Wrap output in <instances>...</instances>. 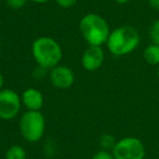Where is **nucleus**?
Returning a JSON list of instances; mask_svg holds the SVG:
<instances>
[{
  "mask_svg": "<svg viewBox=\"0 0 159 159\" xmlns=\"http://www.w3.org/2000/svg\"><path fill=\"white\" fill-rule=\"evenodd\" d=\"M22 105L26 108V110L40 111L44 106V95L37 89L29 87L21 94Z\"/></svg>",
  "mask_w": 159,
  "mask_h": 159,
  "instance_id": "9",
  "label": "nucleus"
},
{
  "mask_svg": "<svg viewBox=\"0 0 159 159\" xmlns=\"http://www.w3.org/2000/svg\"><path fill=\"white\" fill-rule=\"evenodd\" d=\"M91 159H115V158H113V155L110 150L100 149L97 152H95Z\"/></svg>",
  "mask_w": 159,
  "mask_h": 159,
  "instance_id": "15",
  "label": "nucleus"
},
{
  "mask_svg": "<svg viewBox=\"0 0 159 159\" xmlns=\"http://www.w3.org/2000/svg\"><path fill=\"white\" fill-rule=\"evenodd\" d=\"M30 0H6L7 6L12 10H20L29 2Z\"/></svg>",
  "mask_w": 159,
  "mask_h": 159,
  "instance_id": "14",
  "label": "nucleus"
},
{
  "mask_svg": "<svg viewBox=\"0 0 159 159\" xmlns=\"http://www.w3.org/2000/svg\"><path fill=\"white\" fill-rule=\"evenodd\" d=\"M55 1L59 7L64 8V9L72 8L77 3V0H55Z\"/></svg>",
  "mask_w": 159,
  "mask_h": 159,
  "instance_id": "16",
  "label": "nucleus"
},
{
  "mask_svg": "<svg viewBox=\"0 0 159 159\" xmlns=\"http://www.w3.org/2000/svg\"><path fill=\"white\" fill-rule=\"evenodd\" d=\"M32 56L39 68L50 70L60 64L62 59V48L53 38L40 36L32 44Z\"/></svg>",
  "mask_w": 159,
  "mask_h": 159,
  "instance_id": "3",
  "label": "nucleus"
},
{
  "mask_svg": "<svg viewBox=\"0 0 159 159\" xmlns=\"http://www.w3.org/2000/svg\"><path fill=\"white\" fill-rule=\"evenodd\" d=\"M116 139H113V136L109 134H104L102 137H100V147L102 149H105V150H112L113 146L116 144Z\"/></svg>",
  "mask_w": 159,
  "mask_h": 159,
  "instance_id": "13",
  "label": "nucleus"
},
{
  "mask_svg": "<svg viewBox=\"0 0 159 159\" xmlns=\"http://www.w3.org/2000/svg\"><path fill=\"white\" fill-rule=\"evenodd\" d=\"M46 120L40 111L26 110L19 119V131L29 143H37L44 137Z\"/></svg>",
  "mask_w": 159,
  "mask_h": 159,
  "instance_id": "4",
  "label": "nucleus"
},
{
  "mask_svg": "<svg viewBox=\"0 0 159 159\" xmlns=\"http://www.w3.org/2000/svg\"><path fill=\"white\" fill-rule=\"evenodd\" d=\"M0 49H1V36H0Z\"/></svg>",
  "mask_w": 159,
  "mask_h": 159,
  "instance_id": "22",
  "label": "nucleus"
},
{
  "mask_svg": "<svg viewBox=\"0 0 159 159\" xmlns=\"http://www.w3.org/2000/svg\"><path fill=\"white\" fill-rule=\"evenodd\" d=\"M6 159H26V152L21 145H12L6 152Z\"/></svg>",
  "mask_w": 159,
  "mask_h": 159,
  "instance_id": "11",
  "label": "nucleus"
},
{
  "mask_svg": "<svg viewBox=\"0 0 159 159\" xmlns=\"http://www.w3.org/2000/svg\"><path fill=\"white\" fill-rule=\"evenodd\" d=\"M143 58L149 66H159V46L155 44H150L144 49Z\"/></svg>",
  "mask_w": 159,
  "mask_h": 159,
  "instance_id": "10",
  "label": "nucleus"
},
{
  "mask_svg": "<svg viewBox=\"0 0 159 159\" xmlns=\"http://www.w3.org/2000/svg\"><path fill=\"white\" fill-rule=\"evenodd\" d=\"M80 32L89 46L106 45L110 35V26L104 16L97 13H87L80 20Z\"/></svg>",
  "mask_w": 159,
  "mask_h": 159,
  "instance_id": "2",
  "label": "nucleus"
},
{
  "mask_svg": "<svg viewBox=\"0 0 159 159\" xmlns=\"http://www.w3.org/2000/svg\"><path fill=\"white\" fill-rule=\"evenodd\" d=\"M105 51L102 46H89L82 53L81 63L84 70L94 72L104 64Z\"/></svg>",
  "mask_w": 159,
  "mask_h": 159,
  "instance_id": "8",
  "label": "nucleus"
},
{
  "mask_svg": "<svg viewBox=\"0 0 159 159\" xmlns=\"http://www.w3.org/2000/svg\"><path fill=\"white\" fill-rule=\"evenodd\" d=\"M149 6L156 11H159V0H147Z\"/></svg>",
  "mask_w": 159,
  "mask_h": 159,
  "instance_id": "17",
  "label": "nucleus"
},
{
  "mask_svg": "<svg viewBox=\"0 0 159 159\" xmlns=\"http://www.w3.org/2000/svg\"><path fill=\"white\" fill-rule=\"evenodd\" d=\"M116 3H118V5H125V3L130 2L131 0H113Z\"/></svg>",
  "mask_w": 159,
  "mask_h": 159,
  "instance_id": "19",
  "label": "nucleus"
},
{
  "mask_svg": "<svg viewBox=\"0 0 159 159\" xmlns=\"http://www.w3.org/2000/svg\"><path fill=\"white\" fill-rule=\"evenodd\" d=\"M148 34H149V38L152 40V44L158 45L159 46V19L152 23Z\"/></svg>",
  "mask_w": 159,
  "mask_h": 159,
  "instance_id": "12",
  "label": "nucleus"
},
{
  "mask_svg": "<svg viewBox=\"0 0 159 159\" xmlns=\"http://www.w3.org/2000/svg\"><path fill=\"white\" fill-rule=\"evenodd\" d=\"M141 36L135 27L122 25L110 32L106 46L108 51L116 57H123L132 53L139 47Z\"/></svg>",
  "mask_w": 159,
  "mask_h": 159,
  "instance_id": "1",
  "label": "nucleus"
},
{
  "mask_svg": "<svg viewBox=\"0 0 159 159\" xmlns=\"http://www.w3.org/2000/svg\"><path fill=\"white\" fill-rule=\"evenodd\" d=\"M157 75H158V77H159V66H158V68H157Z\"/></svg>",
  "mask_w": 159,
  "mask_h": 159,
  "instance_id": "21",
  "label": "nucleus"
},
{
  "mask_svg": "<svg viewBox=\"0 0 159 159\" xmlns=\"http://www.w3.org/2000/svg\"><path fill=\"white\" fill-rule=\"evenodd\" d=\"M30 1H33L35 3H46L48 1H50V0H30Z\"/></svg>",
  "mask_w": 159,
  "mask_h": 159,
  "instance_id": "20",
  "label": "nucleus"
},
{
  "mask_svg": "<svg viewBox=\"0 0 159 159\" xmlns=\"http://www.w3.org/2000/svg\"><path fill=\"white\" fill-rule=\"evenodd\" d=\"M111 152L115 159H144L146 148L139 137L125 136L116 142Z\"/></svg>",
  "mask_w": 159,
  "mask_h": 159,
  "instance_id": "5",
  "label": "nucleus"
},
{
  "mask_svg": "<svg viewBox=\"0 0 159 159\" xmlns=\"http://www.w3.org/2000/svg\"><path fill=\"white\" fill-rule=\"evenodd\" d=\"M21 95L11 89L0 91V119L10 121L16 118L22 108Z\"/></svg>",
  "mask_w": 159,
  "mask_h": 159,
  "instance_id": "6",
  "label": "nucleus"
},
{
  "mask_svg": "<svg viewBox=\"0 0 159 159\" xmlns=\"http://www.w3.org/2000/svg\"><path fill=\"white\" fill-rule=\"evenodd\" d=\"M3 85H5V77H3L2 73L0 72V91L3 89Z\"/></svg>",
  "mask_w": 159,
  "mask_h": 159,
  "instance_id": "18",
  "label": "nucleus"
},
{
  "mask_svg": "<svg viewBox=\"0 0 159 159\" xmlns=\"http://www.w3.org/2000/svg\"><path fill=\"white\" fill-rule=\"evenodd\" d=\"M49 81L56 89H68L74 84L75 74L71 68L58 64L49 70Z\"/></svg>",
  "mask_w": 159,
  "mask_h": 159,
  "instance_id": "7",
  "label": "nucleus"
}]
</instances>
